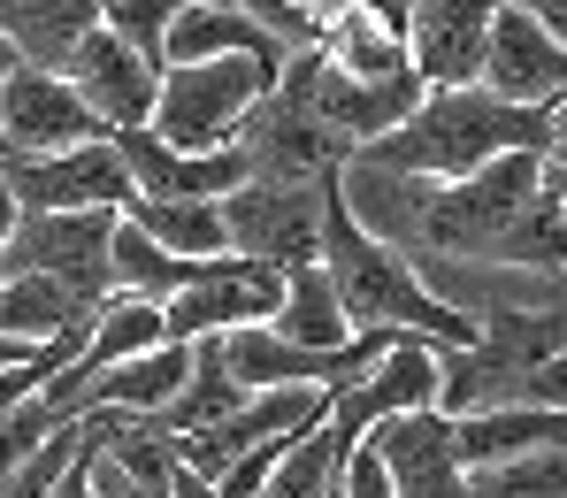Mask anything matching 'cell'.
<instances>
[{
  "label": "cell",
  "mask_w": 567,
  "mask_h": 498,
  "mask_svg": "<svg viewBox=\"0 0 567 498\" xmlns=\"http://www.w3.org/2000/svg\"><path fill=\"white\" fill-rule=\"evenodd\" d=\"M468 498H567V445L468 468Z\"/></svg>",
  "instance_id": "27"
},
{
  "label": "cell",
  "mask_w": 567,
  "mask_h": 498,
  "mask_svg": "<svg viewBox=\"0 0 567 498\" xmlns=\"http://www.w3.org/2000/svg\"><path fill=\"white\" fill-rule=\"evenodd\" d=\"M0 185L16 199V215H123L131 177L115 162V146H70V154H39V162H0Z\"/></svg>",
  "instance_id": "8"
},
{
  "label": "cell",
  "mask_w": 567,
  "mask_h": 498,
  "mask_svg": "<svg viewBox=\"0 0 567 498\" xmlns=\"http://www.w3.org/2000/svg\"><path fill=\"white\" fill-rule=\"evenodd\" d=\"M545 193L560 199V215H567V169H553V162H545Z\"/></svg>",
  "instance_id": "35"
},
{
  "label": "cell",
  "mask_w": 567,
  "mask_h": 498,
  "mask_svg": "<svg viewBox=\"0 0 567 498\" xmlns=\"http://www.w3.org/2000/svg\"><path fill=\"white\" fill-rule=\"evenodd\" d=\"M85 484H93V498H154V491H138L131 476H115V468L100 460L93 445H85Z\"/></svg>",
  "instance_id": "31"
},
{
  "label": "cell",
  "mask_w": 567,
  "mask_h": 498,
  "mask_svg": "<svg viewBox=\"0 0 567 498\" xmlns=\"http://www.w3.org/2000/svg\"><path fill=\"white\" fill-rule=\"evenodd\" d=\"M369 453L383 460L391 498H468V468L453 460V422L445 414H399L369 437Z\"/></svg>",
  "instance_id": "15"
},
{
  "label": "cell",
  "mask_w": 567,
  "mask_h": 498,
  "mask_svg": "<svg viewBox=\"0 0 567 498\" xmlns=\"http://www.w3.org/2000/svg\"><path fill=\"white\" fill-rule=\"evenodd\" d=\"M107 299H115V292H100V284H70V277H8V284H0V338H23V345L85 338Z\"/></svg>",
  "instance_id": "16"
},
{
  "label": "cell",
  "mask_w": 567,
  "mask_h": 498,
  "mask_svg": "<svg viewBox=\"0 0 567 498\" xmlns=\"http://www.w3.org/2000/svg\"><path fill=\"white\" fill-rule=\"evenodd\" d=\"M100 115L70 93V77H47V70H23L0 85V146L8 162H39V154H70V146H100Z\"/></svg>",
  "instance_id": "9"
},
{
  "label": "cell",
  "mask_w": 567,
  "mask_h": 498,
  "mask_svg": "<svg viewBox=\"0 0 567 498\" xmlns=\"http://www.w3.org/2000/svg\"><path fill=\"white\" fill-rule=\"evenodd\" d=\"M553 445H567L560 406H491V414H461V422H453V460H461V468L553 453Z\"/></svg>",
  "instance_id": "19"
},
{
  "label": "cell",
  "mask_w": 567,
  "mask_h": 498,
  "mask_svg": "<svg viewBox=\"0 0 567 498\" xmlns=\"http://www.w3.org/2000/svg\"><path fill=\"white\" fill-rule=\"evenodd\" d=\"M107 238H115V215H16L8 246H0V284L8 277H70V284H100L115 292L107 277Z\"/></svg>",
  "instance_id": "10"
},
{
  "label": "cell",
  "mask_w": 567,
  "mask_h": 498,
  "mask_svg": "<svg viewBox=\"0 0 567 498\" xmlns=\"http://www.w3.org/2000/svg\"><path fill=\"white\" fill-rule=\"evenodd\" d=\"M62 77H70V93L100 115V131H107V138H115V131H146V123H154V93H162V77H154V70H146V62H138L107 23L85 31V46L70 54V70H62Z\"/></svg>",
  "instance_id": "14"
},
{
  "label": "cell",
  "mask_w": 567,
  "mask_h": 498,
  "mask_svg": "<svg viewBox=\"0 0 567 498\" xmlns=\"http://www.w3.org/2000/svg\"><path fill=\"white\" fill-rule=\"evenodd\" d=\"M223 54L261 62L269 77L284 70V46L238 8V0H199V8H185V15L162 31V70H177V62H223Z\"/></svg>",
  "instance_id": "17"
},
{
  "label": "cell",
  "mask_w": 567,
  "mask_h": 498,
  "mask_svg": "<svg viewBox=\"0 0 567 498\" xmlns=\"http://www.w3.org/2000/svg\"><path fill=\"white\" fill-rule=\"evenodd\" d=\"M0 162H8V146H0Z\"/></svg>",
  "instance_id": "39"
},
{
  "label": "cell",
  "mask_w": 567,
  "mask_h": 498,
  "mask_svg": "<svg viewBox=\"0 0 567 498\" xmlns=\"http://www.w3.org/2000/svg\"><path fill=\"white\" fill-rule=\"evenodd\" d=\"M185 369H192V345H154L138 361H115L78 392V414H162L185 384Z\"/></svg>",
  "instance_id": "21"
},
{
  "label": "cell",
  "mask_w": 567,
  "mask_h": 498,
  "mask_svg": "<svg viewBox=\"0 0 567 498\" xmlns=\"http://www.w3.org/2000/svg\"><path fill=\"white\" fill-rule=\"evenodd\" d=\"M238 384H230V369H223V353H215V338H199L192 345V369H185V384H177V398L154 414V429L162 437H192V429H215L230 406H238Z\"/></svg>",
  "instance_id": "25"
},
{
  "label": "cell",
  "mask_w": 567,
  "mask_h": 498,
  "mask_svg": "<svg viewBox=\"0 0 567 498\" xmlns=\"http://www.w3.org/2000/svg\"><path fill=\"white\" fill-rule=\"evenodd\" d=\"M315 62L346 85H391V77H414L406 70V39L383 31L377 15H315Z\"/></svg>",
  "instance_id": "20"
},
{
  "label": "cell",
  "mask_w": 567,
  "mask_h": 498,
  "mask_svg": "<svg viewBox=\"0 0 567 498\" xmlns=\"http://www.w3.org/2000/svg\"><path fill=\"white\" fill-rule=\"evenodd\" d=\"M338 498H391L383 460L369 453V445H353V453H346V468H338Z\"/></svg>",
  "instance_id": "29"
},
{
  "label": "cell",
  "mask_w": 567,
  "mask_h": 498,
  "mask_svg": "<svg viewBox=\"0 0 567 498\" xmlns=\"http://www.w3.org/2000/svg\"><path fill=\"white\" fill-rule=\"evenodd\" d=\"M8 230H16V199H8V185H0V246H8Z\"/></svg>",
  "instance_id": "36"
},
{
  "label": "cell",
  "mask_w": 567,
  "mask_h": 498,
  "mask_svg": "<svg viewBox=\"0 0 567 498\" xmlns=\"http://www.w3.org/2000/svg\"><path fill=\"white\" fill-rule=\"evenodd\" d=\"M54 498H93V484H85V453H78V468L54 484Z\"/></svg>",
  "instance_id": "34"
},
{
  "label": "cell",
  "mask_w": 567,
  "mask_h": 498,
  "mask_svg": "<svg viewBox=\"0 0 567 498\" xmlns=\"http://www.w3.org/2000/svg\"><path fill=\"white\" fill-rule=\"evenodd\" d=\"M522 406H560L567 414V353H553V361L522 384Z\"/></svg>",
  "instance_id": "30"
},
{
  "label": "cell",
  "mask_w": 567,
  "mask_h": 498,
  "mask_svg": "<svg viewBox=\"0 0 567 498\" xmlns=\"http://www.w3.org/2000/svg\"><path fill=\"white\" fill-rule=\"evenodd\" d=\"M123 222L177 261H223V199H131Z\"/></svg>",
  "instance_id": "22"
},
{
  "label": "cell",
  "mask_w": 567,
  "mask_h": 498,
  "mask_svg": "<svg viewBox=\"0 0 567 498\" xmlns=\"http://www.w3.org/2000/svg\"><path fill=\"white\" fill-rule=\"evenodd\" d=\"M483 269H514V277H529V284H545V277L567 269V215H560V199L545 193V185H537V199L506 222V238L491 246Z\"/></svg>",
  "instance_id": "23"
},
{
  "label": "cell",
  "mask_w": 567,
  "mask_h": 498,
  "mask_svg": "<svg viewBox=\"0 0 567 498\" xmlns=\"http://www.w3.org/2000/svg\"><path fill=\"white\" fill-rule=\"evenodd\" d=\"M437 398V345H422V338H399L391 353H383L377 369L361 376V384H346V392H330L322 406V437H330V453L346 460L353 445H369L383 422H399V414H422Z\"/></svg>",
  "instance_id": "6"
},
{
  "label": "cell",
  "mask_w": 567,
  "mask_h": 498,
  "mask_svg": "<svg viewBox=\"0 0 567 498\" xmlns=\"http://www.w3.org/2000/svg\"><path fill=\"white\" fill-rule=\"evenodd\" d=\"M223 253L254 261V269H315L322 253V185H261L246 177L223 199Z\"/></svg>",
  "instance_id": "5"
},
{
  "label": "cell",
  "mask_w": 567,
  "mask_h": 498,
  "mask_svg": "<svg viewBox=\"0 0 567 498\" xmlns=\"http://www.w3.org/2000/svg\"><path fill=\"white\" fill-rule=\"evenodd\" d=\"M506 0H406V70L422 93H461L483 70V39Z\"/></svg>",
  "instance_id": "11"
},
{
  "label": "cell",
  "mask_w": 567,
  "mask_h": 498,
  "mask_svg": "<svg viewBox=\"0 0 567 498\" xmlns=\"http://www.w3.org/2000/svg\"><path fill=\"white\" fill-rule=\"evenodd\" d=\"M261 330H269V338H284V345H315V353H330V345H346V338H353L322 269H291V277H284L277 314H269Z\"/></svg>",
  "instance_id": "24"
},
{
  "label": "cell",
  "mask_w": 567,
  "mask_h": 498,
  "mask_svg": "<svg viewBox=\"0 0 567 498\" xmlns=\"http://www.w3.org/2000/svg\"><path fill=\"white\" fill-rule=\"evenodd\" d=\"M338 453H330V437H322V422L315 429H299L291 445H284V460L269 468V484L261 498H338Z\"/></svg>",
  "instance_id": "26"
},
{
  "label": "cell",
  "mask_w": 567,
  "mask_h": 498,
  "mask_svg": "<svg viewBox=\"0 0 567 498\" xmlns=\"http://www.w3.org/2000/svg\"><path fill=\"white\" fill-rule=\"evenodd\" d=\"M475 85L506 107H553L567 93V39H553L545 23H529L522 8H498L491 39H483V70Z\"/></svg>",
  "instance_id": "12"
},
{
  "label": "cell",
  "mask_w": 567,
  "mask_h": 498,
  "mask_svg": "<svg viewBox=\"0 0 567 498\" xmlns=\"http://www.w3.org/2000/svg\"><path fill=\"white\" fill-rule=\"evenodd\" d=\"M545 162H553V169H567V93L545 107Z\"/></svg>",
  "instance_id": "32"
},
{
  "label": "cell",
  "mask_w": 567,
  "mask_h": 498,
  "mask_svg": "<svg viewBox=\"0 0 567 498\" xmlns=\"http://www.w3.org/2000/svg\"><path fill=\"white\" fill-rule=\"evenodd\" d=\"M85 31H100V0H0V39L16 46L23 70L62 77Z\"/></svg>",
  "instance_id": "18"
},
{
  "label": "cell",
  "mask_w": 567,
  "mask_h": 498,
  "mask_svg": "<svg viewBox=\"0 0 567 498\" xmlns=\"http://www.w3.org/2000/svg\"><path fill=\"white\" fill-rule=\"evenodd\" d=\"M506 8H522L529 23H545L553 39H567V0H506Z\"/></svg>",
  "instance_id": "33"
},
{
  "label": "cell",
  "mask_w": 567,
  "mask_h": 498,
  "mask_svg": "<svg viewBox=\"0 0 567 498\" xmlns=\"http://www.w3.org/2000/svg\"><path fill=\"white\" fill-rule=\"evenodd\" d=\"M107 146H115V162L131 177V199H230L254 177L238 146H223V154H177L154 131H115Z\"/></svg>",
  "instance_id": "13"
},
{
  "label": "cell",
  "mask_w": 567,
  "mask_h": 498,
  "mask_svg": "<svg viewBox=\"0 0 567 498\" xmlns=\"http://www.w3.org/2000/svg\"><path fill=\"white\" fill-rule=\"evenodd\" d=\"M261 93H269L261 62H238V54H223V62H177V70H162V93H154V123L146 131L162 146H177V154H223Z\"/></svg>",
  "instance_id": "4"
},
{
  "label": "cell",
  "mask_w": 567,
  "mask_h": 498,
  "mask_svg": "<svg viewBox=\"0 0 567 498\" xmlns=\"http://www.w3.org/2000/svg\"><path fill=\"white\" fill-rule=\"evenodd\" d=\"M8 77H16V46L0 39V85H8Z\"/></svg>",
  "instance_id": "37"
},
{
  "label": "cell",
  "mask_w": 567,
  "mask_h": 498,
  "mask_svg": "<svg viewBox=\"0 0 567 498\" xmlns=\"http://www.w3.org/2000/svg\"><path fill=\"white\" fill-rule=\"evenodd\" d=\"M78 453H85V422H70V429H54L23 468H8L0 476V498H54V484L78 468Z\"/></svg>",
  "instance_id": "28"
},
{
  "label": "cell",
  "mask_w": 567,
  "mask_h": 498,
  "mask_svg": "<svg viewBox=\"0 0 567 498\" xmlns=\"http://www.w3.org/2000/svg\"><path fill=\"white\" fill-rule=\"evenodd\" d=\"M230 146L246 154V169H254L261 185H322V177H338V169L353 162V146H346V138L315 115V100H307V46L284 54V70L269 77V93L246 107V123H238Z\"/></svg>",
  "instance_id": "3"
},
{
  "label": "cell",
  "mask_w": 567,
  "mask_h": 498,
  "mask_svg": "<svg viewBox=\"0 0 567 498\" xmlns=\"http://www.w3.org/2000/svg\"><path fill=\"white\" fill-rule=\"evenodd\" d=\"M277 299H284L277 269H254V261H238V253L199 261V277L162 307V338H169V345H199V338L261 330V322L277 314Z\"/></svg>",
  "instance_id": "7"
},
{
  "label": "cell",
  "mask_w": 567,
  "mask_h": 498,
  "mask_svg": "<svg viewBox=\"0 0 567 498\" xmlns=\"http://www.w3.org/2000/svg\"><path fill=\"white\" fill-rule=\"evenodd\" d=\"M284 15H307V23H315V0H277Z\"/></svg>",
  "instance_id": "38"
},
{
  "label": "cell",
  "mask_w": 567,
  "mask_h": 498,
  "mask_svg": "<svg viewBox=\"0 0 567 498\" xmlns=\"http://www.w3.org/2000/svg\"><path fill=\"white\" fill-rule=\"evenodd\" d=\"M315 269L330 277L346 330H377V338H422V345H437V353H461V345L475 338V314L445 307V299L422 284V269H414L406 253L377 246V238H369V230L346 215L338 177H322V253H315Z\"/></svg>",
  "instance_id": "1"
},
{
  "label": "cell",
  "mask_w": 567,
  "mask_h": 498,
  "mask_svg": "<svg viewBox=\"0 0 567 498\" xmlns=\"http://www.w3.org/2000/svg\"><path fill=\"white\" fill-rule=\"evenodd\" d=\"M498 154H545V107H506L483 85H461V93H422V107L399 131H383L377 146H361L353 162L422 177V185H453V177L491 169Z\"/></svg>",
  "instance_id": "2"
}]
</instances>
